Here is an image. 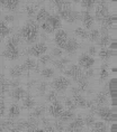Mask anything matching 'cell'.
I'll use <instances>...</instances> for the list:
<instances>
[{
	"label": "cell",
	"instance_id": "obj_1",
	"mask_svg": "<svg viewBox=\"0 0 117 132\" xmlns=\"http://www.w3.org/2000/svg\"><path fill=\"white\" fill-rule=\"evenodd\" d=\"M22 39L20 34H16L15 36L9 38V40L7 42V45H6V49L2 53V55L5 56L6 58L10 59V61H14V59H17L19 57V51H18V44Z\"/></svg>",
	"mask_w": 117,
	"mask_h": 132
},
{
	"label": "cell",
	"instance_id": "obj_2",
	"mask_svg": "<svg viewBox=\"0 0 117 132\" xmlns=\"http://www.w3.org/2000/svg\"><path fill=\"white\" fill-rule=\"evenodd\" d=\"M19 34H20L22 38L27 43H34L38 36V27L36 22H34L33 20L26 22V25L22 28Z\"/></svg>",
	"mask_w": 117,
	"mask_h": 132
},
{
	"label": "cell",
	"instance_id": "obj_3",
	"mask_svg": "<svg viewBox=\"0 0 117 132\" xmlns=\"http://www.w3.org/2000/svg\"><path fill=\"white\" fill-rule=\"evenodd\" d=\"M59 15H60V17L62 19H64L65 21H68L69 24H74V22L80 20V18H81L80 12L72 11V10H70V9H68V10H60Z\"/></svg>",
	"mask_w": 117,
	"mask_h": 132
},
{
	"label": "cell",
	"instance_id": "obj_4",
	"mask_svg": "<svg viewBox=\"0 0 117 132\" xmlns=\"http://www.w3.org/2000/svg\"><path fill=\"white\" fill-rule=\"evenodd\" d=\"M70 85V81L65 77H58L52 82V86L58 92H64Z\"/></svg>",
	"mask_w": 117,
	"mask_h": 132
},
{
	"label": "cell",
	"instance_id": "obj_5",
	"mask_svg": "<svg viewBox=\"0 0 117 132\" xmlns=\"http://www.w3.org/2000/svg\"><path fill=\"white\" fill-rule=\"evenodd\" d=\"M95 113H97L99 115L100 118L102 119V120H105V121H112L113 120V112L110 109L108 108H102V106H97L96 108V110H95Z\"/></svg>",
	"mask_w": 117,
	"mask_h": 132
},
{
	"label": "cell",
	"instance_id": "obj_6",
	"mask_svg": "<svg viewBox=\"0 0 117 132\" xmlns=\"http://www.w3.org/2000/svg\"><path fill=\"white\" fill-rule=\"evenodd\" d=\"M46 51H47L46 45L43 44V43H39V44H36L34 46H32V47L28 49V53H29V55L38 57V56H42L43 54H45Z\"/></svg>",
	"mask_w": 117,
	"mask_h": 132
},
{
	"label": "cell",
	"instance_id": "obj_7",
	"mask_svg": "<svg viewBox=\"0 0 117 132\" xmlns=\"http://www.w3.org/2000/svg\"><path fill=\"white\" fill-rule=\"evenodd\" d=\"M68 34H66V31H64L63 29H60V30L56 31L55 34V44L59 46L60 48H64V46L66 44V42H68Z\"/></svg>",
	"mask_w": 117,
	"mask_h": 132
},
{
	"label": "cell",
	"instance_id": "obj_8",
	"mask_svg": "<svg viewBox=\"0 0 117 132\" xmlns=\"http://www.w3.org/2000/svg\"><path fill=\"white\" fill-rule=\"evenodd\" d=\"M62 111H63V108H62L61 103L58 102V100L52 102V104L50 105V108H49V113L54 118H59L60 114L62 113Z\"/></svg>",
	"mask_w": 117,
	"mask_h": 132
},
{
	"label": "cell",
	"instance_id": "obj_9",
	"mask_svg": "<svg viewBox=\"0 0 117 132\" xmlns=\"http://www.w3.org/2000/svg\"><path fill=\"white\" fill-rule=\"evenodd\" d=\"M93 63H95V59L88 54H83L79 57V65L81 66V67L86 68V70L91 67L93 65Z\"/></svg>",
	"mask_w": 117,
	"mask_h": 132
},
{
	"label": "cell",
	"instance_id": "obj_10",
	"mask_svg": "<svg viewBox=\"0 0 117 132\" xmlns=\"http://www.w3.org/2000/svg\"><path fill=\"white\" fill-rule=\"evenodd\" d=\"M65 74L68 75V76L72 77L73 80L75 81L77 78H78L79 76H81L83 73H82L81 68H80V66H78V65H72L71 67H69L68 70L65 71Z\"/></svg>",
	"mask_w": 117,
	"mask_h": 132
},
{
	"label": "cell",
	"instance_id": "obj_11",
	"mask_svg": "<svg viewBox=\"0 0 117 132\" xmlns=\"http://www.w3.org/2000/svg\"><path fill=\"white\" fill-rule=\"evenodd\" d=\"M83 120L81 118H75L73 119V121L71 122V123L69 124V127L66 130L68 131H81L83 129Z\"/></svg>",
	"mask_w": 117,
	"mask_h": 132
},
{
	"label": "cell",
	"instance_id": "obj_12",
	"mask_svg": "<svg viewBox=\"0 0 117 132\" xmlns=\"http://www.w3.org/2000/svg\"><path fill=\"white\" fill-rule=\"evenodd\" d=\"M106 15H108L107 4H98V7L96 9V19L98 21H100Z\"/></svg>",
	"mask_w": 117,
	"mask_h": 132
},
{
	"label": "cell",
	"instance_id": "obj_13",
	"mask_svg": "<svg viewBox=\"0 0 117 132\" xmlns=\"http://www.w3.org/2000/svg\"><path fill=\"white\" fill-rule=\"evenodd\" d=\"M81 20L83 22V25H85V27L87 28H90L91 26L93 25V17L91 16V14H90L89 11H82L81 14Z\"/></svg>",
	"mask_w": 117,
	"mask_h": 132
},
{
	"label": "cell",
	"instance_id": "obj_14",
	"mask_svg": "<svg viewBox=\"0 0 117 132\" xmlns=\"http://www.w3.org/2000/svg\"><path fill=\"white\" fill-rule=\"evenodd\" d=\"M79 48V43L75 40L74 38H70L68 39V42H66V44L64 46V49L70 54H73V53H75V51Z\"/></svg>",
	"mask_w": 117,
	"mask_h": 132
},
{
	"label": "cell",
	"instance_id": "obj_15",
	"mask_svg": "<svg viewBox=\"0 0 117 132\" xmlns=\"http://www.w3.org/2000/svg\"><path fill=\"white\" fill-rule=\"evenodd\" d=\"M75 83L78 84V90L79 92H85L88 88V78L85 76V74H82L81 76H79L75 80Z\"/></svg>",
	"mask_w": 117,
	"mask_h": 132
},
{
	"label": "cell",
	"instance_id": "obj_16",
	"mask_svg": "<svg viewBox=\"0 0 117 132\" xmlns=\"http://www.w3.org/2000/svg\"><path fill=\"white\" fill-rule=\"evenodd\" d=\"M45 21H47L49 24L52 26V28L54 29V30L61 27V20H60V17H59V16H56V15H53V16L50 15Z\"/></svg>",
	"mask_w": 117,
	"mask_h": 132
},
{
	"label": "cell",
	"instance_id": "obj_17",
	"mask_svg": "<svg viewBox=\"0 0 117 132\" xmlns=\"http://www.w3.org/2000/svg\"><path fill=\"white\" fill-rule=\"evenodd\" d=\"M26 91L24 90V88H22V87H15L14 90H12V92H11V97L14 98V100H17V101H19V100H22V98H24L25 96H26Z\"/></svg>",
	"mask_w": 117,
	"mask_h": 132
},
{
	"label": "cell",
	"instance_id": "obj_18",
	"mask_svg": "<svg viewBox=\"0 0 117 132\" xmlns=\"http://www.w3.org/2000/svg\"><path fill=\"white\" fill-rule=\"evenodd\" d=\"M107 102V93L106 92H101V93L97 94L95 100H93V103L97 106H102V105H105Z\"/></svg>",
	"mask_w": 117,
	"mask_h": 132
},
{
	"label": "cell",
	"instance_id": "obj_19",
	"mask_svg": "<svg viewBox=\"0 0 117 132\" xmlns=\"http://www.w3.org/2000/svg\"><path fill=\"white\" fill-rule=\"evenodd\" d=\"M23 67H24V71L25 73L26 72H29V71H33V70H38V66L36 65V62L32 58H27L25 61V63L23 64Z\"/></svg>",
	"mask_w": 117,
	"mask_h": 132
},
{
	"label": "cell",
	"instance_id": "obj_20",
	"mask_svg": "<svg viewBox=\"0 0 117 132\" xmlns=\"http://www.w3.org/2000/svg\"><path fill=\"white\" fill-rule=\"evenodd\" d=\"M73 102L78 108H87V101L81 94H73Z\"/></svg>",
	"mask_w": 117,
	"mask_h": 132
},
{
	"label": "cell",
	"instance_id": "obj_21",
	"mask_svg": "<svg viewBox=\"0 0 117 132\" xmlns=\"http://www.w3.org/2000/svg\"><path fill=\"white\" fill-rule=\"evenodd\" d=\"M24 73H25V71H24L23 65H16L10 68V75H11V77H14V78L20 77Z\"/></svg>",
	"mask_w": 117,
	"mask_h": 132
},
{
	"label": "cell",
	"instance_id": "obj_22",
	"mask_svg": "<svg viewBox=\"0 0 117 132\" xmlns=\"http://www.w3.org/2000/svg\"><path fill=\"white\" fill-rule=\"evenodd\" d=\"M100 22H101L102 27L105 28H110L112 26L114 25V22H115V16H110V15H106L105 17H104L101 20H100Z\"/></svg>",
	"mask_w": 117,
	"mask_h": 132
},
{
	"label": "cell",
	"instance_id": "obj_23",
	"mask_svg": "<svg viewBox=\"0 0 117 132\" xmlns=\"http://www.w3.org/2000/svg\"><path fill=\"white\" fill-rule=\"evenodd\" d=\"M75 117V114L73 113V111L71 110H68V111H62V113L60 114V120L63 121V122H66V121H70V120H73Z\"/></svg>",
	"mask_w": 117,
	"mask_h": 132
},
{
	"label": "cell",
	"instance_id": "obj_24",
	"mask_svg": "<svg viewBox=\"0 0 117 132\" xmlns=\"http://www.w3.org/2000/svg\"><path fill=\"white\" fill-rule=\"evenodd\" d=\"M23 106H24V109H33L35 106V101L33 100V97L29 94H26V96L24 97Z\"/></svg>",
	"mask_w": 117,
	"mask_h": 132
},
{
	"label": "cell",
	"instance_id": "obj_25",
	"mask_svg": "<svg viewBox=\"0 0 117 132\" xmlns=\"http://www.w3.org/2000/svg\"><path fill=\"white\" fill-rule=\"evenodd\" d=\"M68 63H70L69 58H61V59H59V61H54L53 62V64H54V66L58 68V70L63 71L65 68V66H66Z\"/></svg>",
	"mask_w": 117,
	"mask_h": 132
},
{
	"label": "cell",
	"instance_id": "obj_26",
	"mask_svg": "<svg viewBox=\"0 0 117 132\" xmlns=\"http://www.w3.org/2000/svg\"><path fill=\"white\" fill-rule=\"evenodd\" d=\"M10 28L8 27L7 22L5 21H0V37H6L10 34Z\"/></svg>",
	"mask_w": 117,
	"mask_h": 132
},
{
	"label": "cell",
	"instance_id": "obj_27",
	"mask_svg": "<svg viewBox=\"0 0 117 132\" xmlns=\"http://www.w3.org/2000/svg\"><path fill=\"white\" fill-rule=\"evenodd\" d=\"M20 114V108L17 104H12L10 109H9V118L10 119H15Z\"/></svg>",
	"mask_w": 117,
	"mask_h": 132
},
{
	"label": "cell",
	"instance_id": "obj_28",
	"mask_svg": "<svg viewBox=\"0 0 117 132\" xmlns=\"http://www.w3.org/2000/svg\"><path fill=\"white\" fill-rule=\"evenodd\" d=\"M109 43H110V37H109L108 32H102L101 37H100L99 40H98L99 46H101V47H105V46H107Z\"/></svg>",
	"mask_w": 117,
	"mask_h": 132
},
{
	"label": "cell",
	"instance_id": "obj_29",
	"mask_svg": "<svg viewBox=\"0 0 117 132\" xmlns=\"http://www.w3.org/2000/svg\"><path fill=\"white\" fill-rule=\"evenodd\" d=\"M18 4H19V0H6L5 8L12 11V10H15V9L18 7Z\"/></svg>",
	"mask_w": 117,
	"mask_h": 132
},
{
	"label": "cell",
	"instance_id": "obj_30",
	"mask_svg": "<svg viewBox=\"0 0 117 132\" xmlns=\"http://www.w3.org/2000/svg\"><path fill=\"white\" fill-rule=\"evenodd\" d=\"M45 113V108L44 106H37V108H35V110L34 112L31 114V117L33 118H35V119H37V118H42L43 115H44Z\"/></svg>",
	"mask_w": 117,
	"mask_h": 132
},
{
	"label": "cell",
	"instance_id": "obj_31",
	"mask_svg": "<svg viewBox=\"0 0 117 132\" xmlns=\"http://www.w3.org/2000/svg\"><path fill=\"white\" fill-rule=\"evenodd\" d=\"M49 16H50V14L45 10V9H41L39 12L37 14V16H36V20L37 21H45Z\"/></svg>",
	"mask_w": 117,
	"mask_h": 132
},
{
	"label": "cell",
	"instance_id": "obj_32",
	"mask_svg": "<svg viewBox=\"0 0 117 132\" xmlns=\"http://www.w3.org/2000/svg\"><path fill=\"white\" fill-rule=\"evenodd\" d=\"M91 127H92V130L97 131V132H104V131H106V129H107L105 123H102V122H95Z\"/></svg>",
	"mask_w": 117,
	"mask_h": 132
},
{
	"label": "cell",
	"instance_id": "obj_33",
	"mask_svg": "<svg viewBox=\"0 0 117 132\" xmlns=\"http://www.w3.org/2000/svg\"><path fill=\"white\" fill-rule=\"evenodd\" d=\"M24 9H25L24 10L25 14L27 15L28 17H33L36 12V6H34V5H28V6H26Z\"/></svg>",
	"mask_w": 117,
	"mask_h": 132
},
{
	"label": "cell",
	"instance_id": "obj_34",
	"mask_svg": "<svg viewBox=\"0 0 117 132\" xmlns=\"http://www.w3.org/2000/svg\"><path fill=\"white\" fill-rule=\"evenodd\" d=\"M41 74L44 78H52L54 76V71L52 68H44V70L41 71Z\"/></svg>",
	"mask_w": 117,
	"mask_h": 132
},
{
	"label": "cell",
	"instance_id": "obj_35",
	"mask_svg": "<svg viewBox=\"0 0 117 132\" xmlns=\"http://www.w3.org/2000/svg\"><path fill=\"white\" fill-rule=\"evenodd\" d=\"M68 9H71V2L66 1V0H62L60 2V5L58 6V10H68Z\"/></svg>",
	"mask_w": 117,
	"mask_h": 132
},
{
	"label": "cell",
	"instance_id": "obj_36",
	"mask_svg": "<svg viewBox=\"0 0 117 132\" xmlns=\"http://www.w3.org/2000/svg\"><path fill=\"white\" fill-rule=\"evenodd\" d=\"M99 56H100L101 59H104V61H108V59L110 58V56H112V52L108 51V49H106V48H104V49L100 51Z\"/></svg>",
	"mask_w": 117,
	"mask_h": 132
},
{
	"label": "cell",
	"instance_id": "obj_37",
	"mask_svg": "<svg viewBox=\"0 0 117 132\" xmlns=\"http://www.w3.org/2000/svg\"><path fill=\"white\" fill-rule=\"evenodd\" d=\"M96 1L97 0H81V6L83 8L91 9V8H93V6L96 5Z\"/></svg>",
	"mask_w": 117,
	"mask_h": 132
},
{
	"label": "cell",
	"instance_id": "obj_38",
	"mask_svg": "<svg viewBox=\"0 0 117 132\" xmlns=\"http://www.w3.org/2000/svg\"><path fill=\"white\" fill-rule=\"evenodd\" d=\"M64 105H65V108H68V110H71V111H73L74 109H77L74 102H73V100L72 98H70V97H65L64 98Z\"/></svg>",
	"mask_w": 117,
	"mask_h": 132
},
{
	"label": "cell",
	"instance_id": "obj_39",
	"mask_svg": "<svg viewBox=\"0 0 117 132\" xmlns=\"http://www.w3.org/2000/svg\"><path fill=\"white\" fill-rule=\"evenodd\" d=\"M75 35L78 36L79 38H81V39L88 38V31L85 30V29H82L81 27H79V28L75 29Z\"/></svg>",
	"mask_w": 117,
	"mask_h": 132
},
{
	"label": "cell",
	"instance_id": "obj_40",
	"mask_svg": "<svg viewBox=\"0 0 117 132\" xmlns=\"http://www.w3.org/2000/svg\"><path fill=\"white\" fill-rule=\"evenodd\" d=\"M42 122H43V124H44V129H43L44 131H49V132L54 131V127H53V124L47 120V119H43Z\"/></svg>",
	"mask_w": 117,
	"mask_h": 132
},
{
	"label": "cell",
	"instance_id": "obj_41",
	"mask_svg": "<svg viewBox=\"0 0 117 132\" xmlns=\"http://www.w3.org/2000/svg\"><path fill=\"white\" fill-rule=\"evenodd\" d=\"M88 38L91 42L98 40V38H99V31L97 30V29H92V30L90 31V34H88Z\"/></svg>",
	"mask_w": 117,
	"mask_h": 132
},
{
	"label": "cell",
	"instance_id": "obj_42",
	"mask_svg": "<svg viewBox=\"0 0 117 132\" xmlns=\"http://www.w3.org/2000/svg\"><path fill=\"white\" fill-rule=\"evenodd\" d=\"M46 88H47V83H46V82H41V83L38 84L37 91L41 95H44L45 92H46Z\"/></svg>",
	"mask_w": 117,
	"mask_h": 132
},
{
	"label": "cell",
	"instance_id": "obj_43",
	"mask_svg": "<svg viewBox=\"0 0 117 132\" xmlns=\"http://www.w3.org/2000/svg\"><path fill=\"white\" fill-rule=\"evenodd\" d=\"M64 122L61 121V120H58L53 123V127H54V130H58V131H63L64 130V125H63Z\"/></svg>",
	"mask_w": 117,
	"mask_h": 132
},
{
	"label": "cell",
	"instance_id": "obj_44",
	"mask_svg": "<svg viewBox=\"0 0 117 132\" xmlns=\"http://www.w3.org/2000/svg\"><path fill=\"white\" fill-rule=\"evenodd\" d=\"M83 123H85L86 125H88V127H91V125L95 123V118L92 117V114L87 115L86 119H85V121H83Z\"/></svg>",
	"mask_w": 117,
	"mask_h": 132
},
{
	"label": "cell",
	"instance_id": "obj_45",
	"mask_svg": "<svg viewBox=\"0 0 117 132\" xmlns=\"http://www.w3.org/2000/svg\"><path fill=\"white\" fill-rule=\"evenodd\" d=\"M42 28H43V30H44L45 32H49V34H51V32L54 31V29L52 28V26L49 24L47 21H44L42 24Z\"/></svg>",
	"mask_w": 117,
	"mask_h": 132
},
{
	"label": "cell",
	"instance_id": "obj_46",
	"mask_svg": "<svg viewBox=\"0 0 117 132\" xmlns=\"http://www.w3.org/2000/svg\"><path fill=\"white\" fill-rule=\"evenodd\" d=\"M107 77H108V71H107V68H106V65H104L101 67V71H100V80L104 81V80H106Z\"/></svg>",
	"mask_w": 117,
	"mask_h": 132
},
{
	"label": "cell",
	"instance_id": "obj_47",
	"mask_svg": "<svg viewBox=\"0 0 117 132\" xmlns=\"http://www.w3.org/2000/svg\"><path fill=\"white\" fill-rule=\"evenodd\" d=\"M58 100V94H56L55 91H51L50 93L47 94V101L50 102H54Z\"/></svg>",
	"mask_w": 117,
	"mask_h": 132
},
{
	"label": "cell",
	"instance_id": "obj_48",
	"mask_svg": "<svg viewBox=\"0 0 117 132\" xmlns=\"http://www.w3.org/2000/svg\"><path fill=\"white\" fill-rule=\"evenodd\" d=\"M51 58L52 57L50 55H44V56H42V57H41V59H39V63L43 64V65H46L50 61H51Z\"/></svg>",
	"mask_w": 117,
	"mask_h": 132
},
{
	"label": "cell",
	"instance_id": "obj_49",
	"mask_svg": "<svg viewBox=\"0 0 117 132\" xmlns=\"http://www.w3.org/2000/svg\"><path fill=\"white\" fill-rule=\"evenodd\" d=\"M52 55H53V56H55V57H60V56L62 55L61 48H54V49L52 51Z\"/></svg>",
	"mask_w": 117,
	"mask_h": 132
},
{
	"label": "cell",
	"instance_id": "obj_50",
	"mask_svg": "<svg viewBox=\"0 0 117 132\" xmlns=\"http://www.w3.org/2000/svg\"><path fill=\"white\" fill-rule=\"evenodd\" d=\"M88 54L90 56H93V55L97 54V49H96L95 46H90V47L88 48Z\"/></svg>",
	"mask_w": 117,
	"mask_h": 132
},
{
	"label": "cell",
	"instance_id": "obj_51",
	"mask_svg": "<svg viewBox=\"0 0 117 132\" xmlns=\"http://www.w3.org/2000/svg\"><path fill=\"white\" fill-rule=\"evenodd\" d=\"M5 111H6V106H5V103L2 101H0V117L5 114Z\"/></svg>",
	"mask_w": 117,
	"mask_h": 132
},
{
	"label": "cell",
	"instance_id": "obj_52",
	"mask_svg": "<svg viewBox=\"0 0 117 132\" xmlns=\"http://www.w3.org/2000/svg\"><path fill=\"white\" fill-rule=\"evenodd\" d=\"M85 76L87 78L93 76V70H92V68H87V71H86V73H85Z\"/></svg>",
	"mask_w": 117,
	"mask_h": 132
},
{
	"label": "cell",
	"instance_id": "obj_53",
	"mask_svg": "<svg viewBox=\"0 0 117 132\" xmlns=\"http://www.w3.org/2000/svg\"><path fill=\"white\" fill-rule=\"evenodd\" d=\"M14 21V16H5V22H12Z\"/></svg>",
	"mask_w": 117,
	"mask_h": 132
},
{
	"label": "cell",
	"instance_id": "obj_54",
	"mask_svg": "<svg viewBox=\"0 0 117 132\" xmlns=\"http://www.w3.org/2000/svg\"><path fill=\"white\" fill-rule=\"evenodd\" d=\"M19 84H20V82L19 81H14V82H11V83H9V86H11V87H18L19 86Z\"/></svg>",
	"mask_w": 117,
	"mask_h": 132
},
{
	"label": "cell",
	"instance_id": "obj_55",
	"mask_svg": "<svg viewBox=\"0 0 117 132\" xmlns=\"http://www.w3.org/2000/svg\"><path fill=\"white\" fill-rule=\"evenodd\" d=\"M6 127H5V121H0V131H5Z\"/></svg>",
	"mask_w": 117,
	"mask_h": 132
},
{
	"label": "cell",
	"instance_id": "obj_56",
	"mask_svg": "<svg viewBox=\"0 0 117 132\" xmlns=\"http://www.w3.org/2000/svg\"><path fill=\"white\" fill-rule=\"evenodd\" d=\"M34 84H35V82H34V81L28 82V83H27V88H32L33 86H34Z\"/></svg>",
	"mask_w": 117,
	"mask_h": 132
},
{
	"label": "cell",
	"instance_id": "obj_57",
	"mask_svg": "<svg viewBox=\"0 0 117 132\" xmlns=\"http://www.w3.org/2000/svg\"><path fill=\"white\" fill-rule=\"evenodd\" d=\"M61 1H62V0H51V2H52V4H54L56 7L60 5V2H61Z\"/></svg>",
	"mask_w": 117,
	"mask_h": 132
},
{
	"label": "cell",
	"instance_id": "obj_58",
	"mask_svg": "<svg viewBox=\"0 0 117 132\" xmlns=\"http://www.w3.org/2000/svg\"><path fill=\"white\" fill-rule=\"evenodd\" d=\"M5 2H6V0H0V8L5 7Z\"/></svg>",
	"mask_w": 117,
	"mask_h": 132
},
{
	"label": "cell",
	"instance_id": "obj_59",
	"mask_svg": "<svg viewBox=\"0 0 117 132\" xmlns=\"http://www.w3.org/2000/svg\"><path fill=\"white\" fill-rule=\"evenodd\" d=\"M4 81H6V80H5V77L2 76L1 74H0V83H1V82H4Z\"/></svg>",
	"mask_w": 117,
	"mask_h": 132
},
{
	"label": "cell",
	"instance_id": "obj_60",
	"mask_svg": "<svg viewBox=\"0 0 117 132\" xmlns=\"http://www.w3.org/2000/svg\"><path fill=\"white\" fill-rule=\"evenodd\" d=\"M72 1L74 2V4H77V2H80V1H81V0H72Z\"/></svg>",
	"mask_w": 117,
	"mask_h": 132
},
{
	"label": "cell",
	"instance_id": "obj_61",
	"mask_svg": "<svg viewBox=\"0 0 117 132\" xmlns=\"http://www.w3.org/2000/svg\"><path fill=\"white\" fill-rule=\"evenodd\" d=\"M0 17H1V11H0Z\"/></svg>",
	"mask_w": 117,
	"mask_h": 132
},
{
	"label": "cell",
	"instance_id": "obj_62",
	"mask_svg": "<svg viewBox=\"0 0 117 132\" xmlns=\"http://www.w3.org/2000/svg\"><path fill=\"white\" fill-rule=\"evenodd\" d=\"M0 43H1V37H0Z\"/></svg>",
	"mask_w": 117,
	"mask_h": 132
},
{
	"label": "cell",
	"instance_id": "obj_63",
	"mask_svg": "<svg viewBox=\"0 0 117 132\" xmlns=\"http://www.w3.org/2000/svg\"><path fill=\"white\" fill-rule=\"evenodd\" d=\"M0 64H1V63H0Z\"/></svg>",
	"mask_w": 117,
	"mask_h": 132
}]
</instances>
